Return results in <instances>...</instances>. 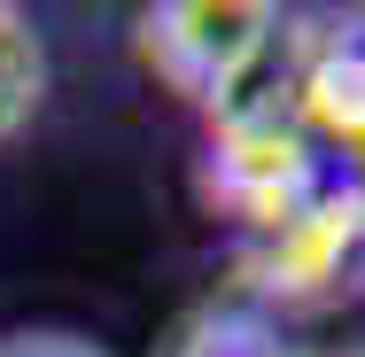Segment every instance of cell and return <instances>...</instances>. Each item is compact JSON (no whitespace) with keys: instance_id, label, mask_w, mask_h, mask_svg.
Returning <instances> with one entry per match:
<instances>
[{"instance_id":"obj_4","label":"cell","mask_w":365,"mask_h":357,"mask_svg":"<svg viewBox=\"0 0 365 357\" xmlns=\"http://www.w3.org/2000/svg\"><path fill=\"white\" fill-rule=\"evenodd\" d=\"M280 71H288V117L311 133V148L350 155L365 171V16H319L303 31H280Z\"/></svg>"},{"instance_id":"obj_8","label":"cell","mask_w":365,"mask_h":357,"mask_svg":"<svg viewBox=\"0 0 365 357\" xmlns=\"http://www.w3.org/2000/svg\"><path fill=\"white\" fill-rule=\"evenodd\" d=\"M342 357H365V350H342Z\"/></svg>"},{"instance_id":"obj_2","label":"cell","mask_w":365,"mask_h":357,"mask_svg":"<svg viewBox=\"0 0 365 357\" xmlns=\"http://www.w3.org/2000/svg\"><path fill=\"white\" fill-rule=\"evenodd\" d=\"M280 31L288 24L264 0H163V8H140L133 47L163 93L218 117L241 93H257L264 63L280 55Z\"/></svg>"},{"instance_id":"obj_7","label":"cell","mask_w":365,"mask_h":357,"mask_svg":"<svg viewBox=\"0 0 365 357\" xmlns=\"http://www.w3.org/2000/svg\"><path fill=\"white\" fill-rule=\"evenodd\" d=\"M0 357H101L93 342H78V334H8Z\"/></svg>"},{"instance_id":"obj_3","label":"cell","mask_w":365,"mask_h":357,"mask_svg":"<svg viewBox=\"0 0 365 357\" xmlns=\"http://www.w3.org/2000/svg\"><path fill=\"white\" fill-rule=\"evenodd\" d=\"M358 272H365V210H358L350 171H342L295 225L264 233V241H241L233 303H257L264 319H280V311H311V303L350 295Z\"/></svg>"},{"instance_id":"obj_5","label":"cell","mask_w":365,"mask_h":357,"mask_svg":"<svg viewBox=\"0 0 365 357\" xmlns=\"http://www.w3.org/2000/svg\"><path fill=\"white\" fill-rule=\"evenodd\" d=\"M163 357H295V350H288V334H280V319H264L257 303L218 295V303H195L171 326Z\"/></svg>"},{"instance_id":"obj_6","label":"cell","mask_w":365,"mask_h":357,"mask_svg":"<svg viewBox=\"0 0 365 357\" xmlns=\"http://www.w3.org/2000/svg\"><path fill=\"white\" fill-rule=\"evenodd\" d=\"M39 93H47V55H39L31 24H24L16 8H0V140H8L16 125H31Z\"/></svg>"},{"instance_id":"obj_1","label":"cell","mask_w":365,"mask_h":357,"mask_svg":"<svg viewBox=\"0 0 365 357\" xmlns=\"http://www.w3.org/2000/svg\"><path fill=\"white\" fill-rule=\"evenodd\" d=\"M334 187L327 155L311 148V133L288 117V101L272 93H241L233 109L210 117L202 133V155H195V195L202 210L225 217L241 241H264L311 210L319 195Z\"/></svg>"}]
</instances>
